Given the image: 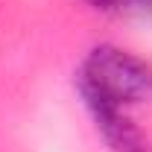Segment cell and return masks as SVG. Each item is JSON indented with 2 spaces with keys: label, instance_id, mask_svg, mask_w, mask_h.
<instances>
[{
  "label": "cell",
  "instance_id": "7a4b0ae2",
  "mask_svg": "<svg viewBox=\"0 0 152 152\" xmlns=\"http://www.w3.org/2000/svg\"><path fill=\"white\" fill-rule=\"evenodd\" d=\"M88 111L94 117L96 129L102 132L105 143L111 146V152H152L149 137L134 126V120H129L123 114V105H114L102 96L91 94V91H79Z\"/></svg>",
  "mask_w": 152,
  "mask_h": 152
},
{
  "label": "cell",
  "instance_id": "3957f363",
  "mask_svg": "<svg viewBox=\"0 0 152 152\" xmlns=\"http://www.w3.org/2000/svg\"><path fill=\"white\" fill-rule=\"evenodd\" d=\"M99 12H126V15H152V0H91Z\"/></svg>",
  "mask_w": 152,
  "mask_h": 152
},
{
  "label": "cell",
  "instance_id": "6da1fadb",
  "mask_svg": "<svg viewBox=\"0 0 152 152\" xmlns=\"http://www.w3.org/2000/svg\"><path fill=\"white\" fill-rule=\"evenodd\" d=\"M76 88L91 91L114 105H134L152 99V64L123 47L99 44L88 53L76 76Z\"/></svg>",
  "mask_w": 152,
  "mask_h": 152
}]
</instances>
